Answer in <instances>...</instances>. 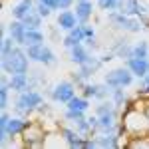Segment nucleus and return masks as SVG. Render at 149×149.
I'll return each instance as SVG.
<instances>
[{
    "instance_id": "nucleus-30",
    "label": "nucleus",
    "mask_w": 149,
    "mask_h": 149,
    "mask_svg": "<svg viewBox=\"0 0 149 149\" xmlns=\"http://www.w3.org/2000/svg\"><path fill=\"white\" fill-rule=\"evenodd\" d=\"M84 97H97V92H100V86H93V84H84Z\"/></svg>"
},
{
    "instance_id": "nucleus-26",
    "label": "nucleus",
    "mask_w": 149,
    "mask_h": 149,
    "mask_svg": "<svg viewBox=\"0 0 149 149\" xmlns=\"http://www.w3.org/2000/svg\"><path fill=\"white\" fill-rule=\"evenodd\" d=\"M111 102H113L115 105L129 103V100H127V93L123 92V88H113V90H111Z\"/></svg>"
},
{
    "instance_id": "nucleus-29",
    "label": "nucleus",
    "mask_w": 149,
    "mask_h": 149,
    "mask_svg": "<svg viewBox=\"0 0 149 149\" xmlns=\"http://www.w3.org/2000/svg\"><path fill=\"white\" fill-rule=\"evenodd\" d=\"M0 46H2V56H4V54H10L12 50L16 48V42H14V38H12V36H4Z\"/></svg>"
},
{
    "instance_id": "nucleus-33",
    "label": "nucleus",
    "mask_w": 149,
    "mask_h": 149,
    "mask_svg": "<svg viewBox=\"0 0 149 149\" xmlns=\"http://www.w3.org/2000/svg\"><path fill=\"white\" fill-rule=\"evenodd\" d=\"M72 2L74 0H58V8L60 10H68L70 6H72Z\"/></svg>"
},
{
    "instance_id": "nucleus-13",
    "label": "nucleus",
    "mask_w": 149,
    "mask_h": 149,
    "mask_svg": "<svg viewBox=\"0 0 149 149\" xmlns=\"http://www.w3.org/2000/svg\"><path fill=\"white\" fill-rule=\"evenodd\" d=\"M74 12H76L80 24H86L90 18H92V14H93V4L90 2V0H78V2H76V10Z\"/></svg>"
},
{
    "instance_id": "nucleus-9",
    "label": "nucleus",
    "mask_w": 149,
    "mask_h": 149,
    "mask_svg": "<svg viewBox=\"0 0 149 149\" xmlns=\"http://www.w3.org/2000/svg\"><path fill=\"white\" fill-rule=\"evenodd\" d=\"M97 147H121V135L117 131H102L95 135Z\"/></svg>"
},
{
    "instance_id": "nucleus-12",
    "label": "nucleus",
    "mask_w": 149,
    "mask_h": 149,
    "mask_svg": "<svg viewBox=\"0 0 149 149\" xmlns=\"http://www.w3.org/2000/svg\"><path fill=\"white\" fill-rule=\"evenodd\" d=\"M28 127V121H24L20 117H10L6 127H0V131H6L10 137H16V135H22V131Z\"/></svg>"
},
{
    "instance_id": "nucleus-18",
    "label": "nucleus",
    "mask_w": 149,
    "mask_h": 149,
    "mask_svg": "<svg viewBox=\"0 0 149 149\" xmlns=\"http://www.w3.org/2000/svg\"><path fill=\"white\" fill-rule=\"evenodd\" d=\"M30 10H34L32 0H20L18 4H14V6H12V16H14L16 20H24V16H26Z\"/></svg>"
},
{
    "instance_id": "nucleus-32",
    "label": "nucleus",
    "mask_w": 149,
    "mask_h": 149,
    "mask_svg": "<svg viewBox=\"0 0 149 149\" xmlns=\"http://www.w3.org/2000/svg\"><path fill=\"white\" fill-rule=\"evenodd\" d=\"M81 28H84V36H86V40H93V36H95V30H93V26H90V24H81ZM84 40V42H86Z\"/></svg>"
},
{
    "instance_id": "nucleus-1",
    "label": "nucleus",
    "mask_w": 149,
    "mask_h": 149,
    "mask_svg": "<svg viewBox=\"0 0 149 149\" xmlns=\"http://www.w3.org/2000/svg\"><path fill=\"white\" fill-rule=\"evenodd\" d=\"M123 127L127 133L131 135H147L149 131V115L147 111L139 109V107H127L123 113Z\"/></svg>"
},
{
    "instance_id": "nucleus-17",
    "label": "nucleus",
    "mask_w": 149,
    "mask_h": 149,
    "mask_svg": "<svg viewBox=\"0 0 149 149\" xmlns=\"http://www.w3.org/2000/svg\"><path fill=\"white\" fill-rule=\"evenodd\" d=\"M70 60H72L74 64H78V66L86 64V62L90 60V52H88V48L84 46V44H78V46L70 48Z\"/></svg>"
},
{
    "instance_id": "nucleus-2",
    "label": "nucleus",
    "mask_w": 149,
    "mask_h": 149,
    "mask_svg": "<svg viewBox=\"0 0 149 149\" xmlns=\"http://www.w3.org/2000/svg\"><path fill=\"white\" fill-rule=\"evenodd\" d=\"M28 64H30V58L26 54V50L22 48H14L10 54H4L2 56V70L4 74H28Z\"/></svg>"
},
{
    "instance_id": "nucleus-23",
    "label": "nucleus",
    "mask_w": 149,
    "mask_h": 149,
    "mask_svg": "<svg viewBox=\"0 0 149 149\" xmlns=\"http://www.w3.org/2000/svg\"><path fill=\"white\" fill-rule=\"evenodd\" d=\"M28 28H40V24H42V16H40V12L38 10H30L26 16H24L22 20Z\"/></svg>"
},
{
    "instance_id": "nucleus-11",
    "label": "nucleus",
    "mask_w": 149,
    "mask_h": 149,
    "mask_svg": "<svg viewBox=\"0 0 149 149\" xmlns=\"http://www.w3.org/2000/svg\"><path fill=\"white\" fill-rule=\"evenodd\" d=\"M56 24H58V28H62V30L70 32L72 28H76V26L80 24V20H78V16H76V12H74V10H64V12H60Z\"/></svg>"
},
{
    "instance_id": "nucleus-14",
    "label": "nucleus",
    "mask_w": 149,
    "mask_h": 149,
    "mask_svg": "<svg viewBox=\"0 0 149 149\" xmlns=\"http://www.w3.org/2000/svg\"><path fill=\"white\" fill-rule=\"evenodd\" d=\"M86 40V36H84V28H81V24H78L76 28H72L68 34L64 36V46L66 48H74V46H78V44H81Z\"/></svg>"
},
{
    "instance_id": "nucleus-10",
    "label": "nucleus",
    "mask_w": 149,
    "mask_h": 149,
    "mask_svg": "<svg viewBox=\"0 0 149 149\" xmlns=\"http://www.w3.org/2000/svg\"><path fill=\"white\" fill-rule=\"evenodd\" d=\"M127 68L133 72L135 78H145L149 72V58H129L127 60Z\"/></svg>"
},
{
    "instance_id": "nucleus-7",
    "label": "nucleus",
    "mask_w": 149,
    "mask_h": 149,
    "mask_svg": "<svg viewBox=\"0 0 149 149\" xmlns=\"http://www.w3.org/2000/svg\"><path fill=\"white\" fill-rule=\"evenodd\" d=\"M76 95V88H74V81H60L54 86L52 90V100L60 103H68L72 97Z\"/></svg>"
},
{
    "instance_id": "nucleus-28",
    "label": "nucleus",
    "mask_w": 149,
    "mask_h": 149,
    "mask_svg": "<svg viewBox=\"0 0 149 149\" xmlns=\"http://www.w3.org/2000/svg\"><path fill=\"white\" fill-rule=\"evenodd\" d=\"M97 6L105 12H113L119 6V0H97Z\"/></svg>"
},
{
    "instance_id": "nucleus-4",
    "label": "nucleus",
    "mask_w": 149,
    "mask_h": 149,
    "mask_svg": "<svg viewBox=\"0 0 149 149\" xmlns=\"http://www.w3.org/2000/svg\"><path fill=\"white\" fill-rule=\"evenodd\" d=\"M133 72L127 68H115L111 72H107L105 74V78H103V84H107L111 90L113 88H129L131 84H133Z\"/></svg>"
},
{
    "instance_id": "nucleus-15",
    "label": "nucleus",
    "mask_w": 149,
    "mask_h": 149,
    "mask_svg": "<svg viewBox=\"0 0 149 149\" xmlns=\"http://www.w3.org/2000/svg\"><path fill=\"white\" fill-rule=\"evenodd\" d=\"M62 139L66 141L68 147H84L86 137L78 133V129H62Z\"/></svg>"
},
{
    "instance_id": "nucleus-27",
    "label": "nucleus",
    "mask_w": 149,
    "mask_h": 149,
    "mask_svg": "<svg viewBox=\"0 0 149 149\" xmlns=\"http://www.w3.org/2000/svg\"><path fill=\"white\" fill-rule=\"evenodd\" d=\"M54 62H56V54H54L48 46H44V50H42V58H40V64H44V66H52Z\"/></svg>"
},
{
    "instance_id": "nucleus-6",
    "label": "nucleus",
    "mask_w": 149,
    "mask_h": 149,
    "mask_svg": "<svg viewBox=\"0 0 149 149\" xmlns=\"http://www.w3.org/2000/svg\"><path fill=\"white\" fill-rule=\"evenodd\" d=\"M103 66V62H102V58H95V56H90V60L86 62V64H81L80 70H78V74H74V81L76 84H81L84 86V81L88 80L90 76H93L97 70Z\"/></svg>"
},
{
    "instance_id": "nucleus-19",
    "label": "nucleus",
    "mask_w": 149,
    "mask_h": 149,
    "mask_svg": "<svg viewBox=\"0 0 149 149\" xmlns=\"http://www.w3.org/2000/svg\"><path fill=\"white\" fill-rule=\"evenodd\" d=\"M66 105H68V109H72V111L86 113V111H88V107H90V100H88V97H84V95H81V97H80V95H74Z\"/></svg>"
},
{
    "instance_id": "nucleus-25",
    "label": "nucleus",
    "mask_w": 149,
    "mask_h": 149,
    "mask_svg": "<svg viewBox=\"0 0 149 149\" xmlns=\"http://www.w3.org/2000/svg\"><path fill=\"white\" fill-rule=\"evenodd\" d=\"M42 50H44V44H32V46H26V54L30 58V62H40L42 58Z\"/></svg>"
},
{
    "instance_id": "nucleus-22",
    "label": "nucleus",
    "mask_w": 149,
    "mask_h": 149,
    "mask_svg": "<svg viewBox=\"0 0 149 149\" xmlns=\"http://www.w3.org/2000/svg\"><path fill=\"white\" fill-rule=\"evenodd\" d=\"M32 44H44V32L40 28H28L26 32V46Z\"/></svg>"
},
{
    "instance_id": "nucleus-20",
    "label": "nucleus",
    "mask_w": 149,
    "mask_h": 149,
    "mask_svg": "<svg viewBox=\"0 0 149 149\" xmlns=\"http://www.w3.org/2000/svg\"><path fill=\"white\" fill-rule=\"evenodd\" d=\"M10 81L6 76H2V86H0V107H2V111L4 109H8V105H10Z\"/></svg>"
},
{
    "instance_id": "nucleus-24",
    "label": "nucleus",
    "mask_w": 149,
    "mask_h": 149,
    "mask_svg": "<svg viewBox=\"0 0 149 149\" xmlns=\"http://www.w3.org/2000/svg\"><path fill=\"white\" fill-rule=\"evenodd\" d=\"M131 58H149V44L145 42V40H141V42H137V44H133Z\"/></svg>"
},
{
    "instance_id": "nucleus-21",
    "label": "nucleus",
    "mask_w": 149,
    "mask_h": 149,
    "mask_svg": "<svg viewBox=\"0 0 149 149\" xmlns=\"http://www.w3.org/2000/svg\"><path fill=\"white\" fill-rule=\"evenodd\" d=\"M131 50H133V46H129L125 40H119L113 46L111 52L115 54V58H125V60H129V58H131Z\"/></svg>"
},
{
    "instance_id": "nucleus-34",
    "label": "nucleus",
    "mask_w": 149,
    "mask_h": 149,
    "mask_svg": "<svg viewBox=\"0 0 149 149\" xmlns=\"http://www.w3.org/2000/svg\"><path fill=\"white\" fill-rule=\"evenodd\" d=\"M40 2H44V4L50 6L52 10H58V0H40Z\"/></svg>"
},
{
    "instance_id": "nucleus-5",
    "label": "nucleus",
    "mask_w": 149,
    "mask_h": 149,
    "mask_svg": "<svg viewBox=\"0 0 149 149\" xmlns=\"http://www.w3.org/2000/svg\"><path fill=\"white\" fill-rule=\"evenodd\" d=\"M22 139H24V143L30 145V147L44 145V139H46L44 127L40 125V123H28V127L22 131Z\"/></svg>"
},
{
    "instance_id": "nucleus-16",
    "label": "nucleus",
    "mask_w": 149,
    "mask_h": 149,
    "mask_svg": "<svg viewBox=\"0 0 149 149\" xmlns=\"http://www.w3.org/2000/svg\"><path fill=\"white\" fill-rule=\"evenodd\" d=\"M8 81H10L12 92H18V93L30 88V76H26V74H12Z\"/></svg>"
},
{
    "instance_id": "nucleus-3",
    "label": "nucleus",
    "mask_w": 149,
    "mask_h": 149,
    "mask_svg": "<svg viewBox=\"0 0 149 149\" xmlns=\"http://www.w3.org/2000/svg\"><path fill=\"white\" fill-rule=\"evenodd\" d=\"M42 103H44L42 93L36 92L34 88H28V90L20 92L18 100H16V103H14V107H16L18 113H28V111H32V109H38Z\"/></svg>"
},
{
    "instance_id": "nucleus-8",
    "label": "nucleus",
    "mask_w": 149,
    "mask_h": 149,
    "mask_svg": "<svg viewBox=\"0 0 149 149\" xmlns=\"http://www.w3.org/2000/svg\"><path fill=\"white\" fill-rule=\"evenodd\" d=\"M26 32H28V26L22 22V20H12L8 24V36L14 38V42L18 46H26Z\"/></svg>"
},
{
    "instance_id": "nucleus-31",
    "label": "nucleus",
    "mask_w": 149,
    "mask_h": 149,
    "mask_svg": "<svg viewBox=\"0 0 149 149\" xmlns=\"http://www.w3.org/2000/svg\"><path fill=\"white\" fill-rule=\"evenodd\" d=\"M36 10L40 12V16H42V18H48V16L54 12L50 6H46V4H44V2H40V0H38V4H36Z\"/></svg>"
}]
</instances>
